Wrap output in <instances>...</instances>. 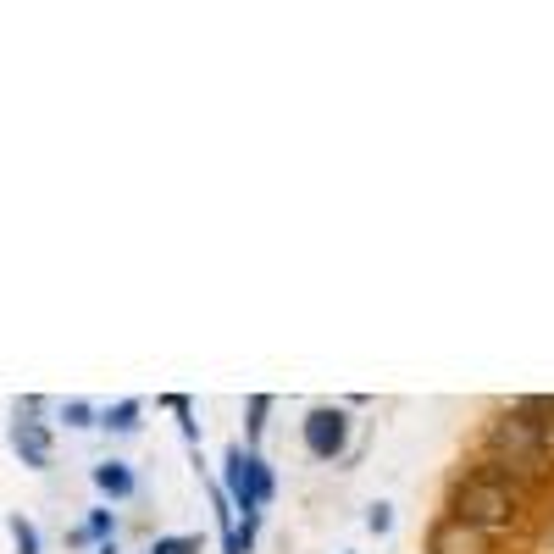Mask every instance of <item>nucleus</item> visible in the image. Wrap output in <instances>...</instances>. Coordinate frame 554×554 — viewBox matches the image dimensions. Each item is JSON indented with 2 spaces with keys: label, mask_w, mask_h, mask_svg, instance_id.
I'll use <instances>...</instances> for the list:
<instances>
[{
  "label": "nucleus",
  "mask_w": 554,
  "mask_h": 554,
  "mask_svg": "<svg viewBox=\"0 0 554 554\" xmlns=\"http://www.w3.org/2000/svg\"><path fill=\"white\" fill-rule=\"evenodd\" d=\"M156 554H194V538H161Z\"/></svg>",
  "instance_id": "9b49d317"
},
{
  "label": "nucleus",
  "mask_w": 554,
  "mask_h": 554,
  "mask_svg": "<svg viewBox=\"0 0 554 554\" xmlns=\"http://www.w3.org/2000/svg\"><path fill=\"white\" fill-rule=\"evenodd\" d=\"M12 543H17V554H39V532L28 516H12Z\"/></svg>",
  "instance_id": "1a4fd4ad"
},
{
  "label": "nucleus",
  "mask_w": 554,
  "mask_h": 554,
  "mask_svg": "<svg viewBox=\"0 0 554 554\" xmlns=\"http://www.w3.org/2000/svg\"><path fill=\"white\" fill-rule=\"evenodd\" d=\"M12 449L23 455V466L45 471V466H50V433H45V422H28V416H17V422H12Z\"/></svg>",
  "instance_id": "423d86ee"
},
{
  "label": "nucleus",
  "mask_w": 554,
  "mask_h": 554,
  "mask_svg": "<svg viewBox=\"0 0 554 554\" xmlns=\"http://www.w3.org/2000/svg\"><path fill=\"white\" fill-rule=\"evenodd\" d=\"M111 532V510H95V516H89V538H106Z\"/></svg>",
  "instance_id": "4468645a"
},
{
  "label": "nucleus",
  "mask_w": 554,
  "mask_h": 554,
  "mask_svg": "<svg viewBox=\"0 0 554 554\" xmlns=\"http://www.w3.org/2000/svg\"><path fill=\"white\" fill-rule=\"evenodd\" d=\"M89 416H95V410H89L84 399H67V405H61V422L67 427H89Z\"/></svg>",
  "instance_id": "9d476101"
},
{
  "label": "nucleus",
  "mask_w": 554,
  "mask_h": 554,
  "mask_svg": "<svg viewBox=\"0 0 554 554\" xmlns=\"http://www.w3.org/2000/svg\"><path fill=\"white\" fill-rule=\"evenodd\" d=\"M521 510V494H516V482L499 477V471H477V477H466L455 488V516L471 521V527L482 532H494V527H510Z\"/></svg>",
  "instance_id": "f257e3e1"
},
{
  "label": "nucleus",
  "mask_w": 554,
  "mask_h": 554,
  "mask_svg": "<svg viewBox=\"0 0 554 554\" xmlns=\"http://www.w3.org/2000/svg\"><path fill=\"white\" fill-rule=\"evenodd\" d=\"M95 488H100V494H111V499H128L133 494V471L122 466V460H100V466H95Z\"/></svg>",
  "instance_id": "0eeeda50"
},
{
  "label": "nucleus",
  "mask_w": 554,
  "mask_h": 554,
  "mask_svg": "<svg viewBox=\"0 0 554 554\" xmlns=\"http://www.w3.org/2000/svg\"><path fill=\"white\" fill-rule=\"evenodd\" d=\"M106 427H111V433H133V427H139V399H122V405H111V410H106Z\"/></svg>",
  "instance_id": "6e6552de"
},
{
  "label": "nucleus",
  "mask_w": 554,
  "mask_h": 554,
  "mask_svg": "<svg viewBox=\"0 0 554 554\" xmlns=\"http://www.w3.org/2000/svg\"><path fill=\"white\" fill-rule=\"evenodd\" d=\"M488 543H494V532L471 527L460 516L438 521V532H433V554H488Z\"/></svg>",
  "instance_id": "39448f33"
},
{
  "label": "nucleus",
  "mask_w": 554,
  "mask_h": 554,
  "mask_svg": "<svg viewBox=\"0 0 554 554\" xmlns=\"http://www.w3.org/2000/svg\"><path fill=\"white\" fill-rule=\"evenodd\" d=\"M494 455L505 460L516 477H538L543 466H549V433H543L538 422H527V410H510V416H499L494 422Z\"/></svg>",
  "instance_id": "f03ea898"
},
{
  "label": "nucleus",
  "mask_w": 554,
  "mask_h": 554,
  "mask_svg": "<svg viewBox=\"0 0 554 554\" xmlns=\"http://www.w3.org/2000/svg\"><path fill=\"white\" fill-rule=\"evenodd\" d=\"M344 444H350V416L344 410H311L305 416V449L316 460H338Z\"/></svg>",
  "instance_id": "20e7f679"
},
{
  "label": "nucleus",
  "mask_w": 554,
  "mask_h": 554,
  "mask_svg": "<svg viewBox=\"0 0 554 554\" xmlns=\"http://www.w3.org/2000/svg\"><path fill=\"white\" fill-rule=\"evenodd\" d=\"M228 499L244 510V516H255V510L272 499V471H266V460L244 455L239 444L228 449Z\"/></svg>",
  "instance_id": "7ed1b4c3"
},
{
  "label": "nucleus",
  "mask_w": 554,
  "mask_h": 554,
  "mask_svg": "<svg viewBox=\"0 0 554 554\" xmlns=\"http://www.w3.org/2000/svg\"><path fill=\"white\" fill-rule=\"evenodd\" d=\"M366 527H372V532H388V527H394V516H388V505H372V516H366Z\"/></svg>",
  "instance_id": "ddd939ff"
},
{
  "label": "nucleus",
  "mask_w": 554,
  "mask_h": 554,
  "mask_svg": "<svg viewBox=\"0 0 554 554\" xmlns=\"http://www.w3.org/2000/svg\"><path fill=\"white\" fill-rule=\"evenodd\" d=\"M261 416H266V394H255V399H250V438L261 433V427H266Z\"/></svg>",
  "instance_id": "f8f14e48"
}]
</instances>
